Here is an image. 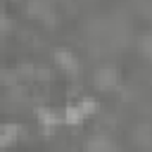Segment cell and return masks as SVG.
<instances>
[{"label":"cell","instance_id":"cell-1","mask_svg":"<svg viewBox=\"0 0 152 152\" xmlns=\"http://www.w3.org/2000/svg\"><path fill=\"white\" fill-rule=\"evenodd\" d=\"M81 116H83V112H81L78 107H69L64 119H66V124H78V121H81Z\"/></svg>","mask_w":152,"mask_h":152},{"label":"cell","instance_id":"cell-2","mask_svg":"<svg viewBox=\"0 0 152 152\" xmlns=\"http://www.w3.org/2000/svg\"><path fill=\"white\" fill-rule=\"evenodd\" d=\"M57 59H59V62H62L66 69H71V71L76 69V62L71 59V55H69V52H57Z\"/></svg>","mask_w":152,"mask_h":152},{"label":"cell","instance_id":"cell-3","mask_svg":"<svg viewBox=\"0 0 152 152\" xmlns=\"http://www.w3.org/2000/svg\"><path fill=\"white\" fill-rule=\"evenodd\" d=\"M112 83H114V71L104 69V71L100 74V86H104V88H107V86H112Z\"/></svg>","mask_w":152,"mask_h":152},{"label":"cell","instance_id":"cell-4","mask_svg":"<svg viewBox=\"0 0 152 152\" xmlns=\"http://www.w3.org/2000/svg\"><path fill=\"white\" fill-rule=\"evenodd\" d=\"M0 17H2V10H0Z\"/></svg>","mask_w":152,"mask_h":152}]
</instances>
